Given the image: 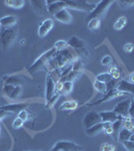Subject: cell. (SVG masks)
I'll use <instances>...</instances> for the list:
<instances>
[{"instance_id":"6da1fadb","label":"cell","mask_w":134,"mask_h":151,"mask_svg":"<svg viewBox=\"0 0 134 151\" xmlns=\"http://www.w3.org/2000/svg\"><path fill=\"white\" fill-rule=\"evenodd\" d=\"M56 55V48H52V50H48L45 53H43L40 58H37L34 64L31 65L30 69H29V72L30 73H35V72H39L45 67V65L47 64L48 62L51 60L52 58H54V55Z\"/></svg>"},{"instance_id":"7a4b0ae2","label":"cell","mask_w":134,"mask_h":151,"mask_svg":"<svg viewBox=\"0 0 134 151\" xmlns=\"http://www.w3.org/2000/svg\"><path fill=\"white\" fill-rule=\"evenodd\" d=\"M112 3H113V1H111V0H102V1H100L94 7L93 10L89 13L88 17H87V20L89 21L94 18L100 19V17L102 15H104V13L107 11V9L109 8V6H110Z\"/></svg>"},{"instance_id":"3957f363","label":"cell","mask_w":134,"mask_h":151,"mask_svg":"<svg viewBox=\"0 0 134 151\" xmlns=\"http://www.w3.org/2000/svg\"><path fill=\"white\" fill-rule=\"evenodd\" d=\"M16 38V30L13 28L2 29L0 35V43L3 48H8L14 42Z\"/></svg>"},{"instance_id":"277c9868","label":"cell","mask_w":134,"mask_h":151,"mask_svg":"<svg viewBox=\"0 0 134 151\" xmlns=\"http://www.w3.org/2000/svg\"><path fill=\"white\" fill-rule=\"evenodd\" d=\"M82 147L70 141H59L50 151H81Z\"/></svg>"},{"instance_id":"5b68a950","label":"cell","mask_w":134,"mask_h":151,"mask_svg":"<svg viewBox=\"0 0 134 151\" xmlns=\"http://www.w3.org/2000/svg\"><path fill=\"white\" fill-rule=\"evenodd\" d=\"M67 4V7L72 9H77V10H82L86 12H91L94 9L92 4L87 3V1L83 0H69V1H65Z\"/></svg>"},{"instance_id":"8992f818","label":"cell","mask_w":134,"mask_h":151,"mask_svg":"<svg viewBox=\"0 0 134 151\" xmlns=\"http://www.w3.org/2000/svg\"><path fill=\"white\" fill-rule=\"evenodd\" d=\"M131 100L130 98L121 101L116 105L115 108L113 109V112L116 113L117 115L123 117V118H127L129 117V108H130V104H131Z\"/></svg>"},{"instance_id":"52a82bcc","label":"cell","mask_w":134,"mask_h":151,"mask_svg":"<svg viewBox=\"0 0 134 151\" xmlns=\"http://www.w3.org/2000/svg\"><path fill=\"white\" fill-rule=\"evenodd\" d=\"M98 123H101V117L99 113H96V112H89L83 119V125L86 129L92 127Z\"/></svg>"},{"instance_id":"ba28073f","label":"cell","mask_w":134,"mask_h":151,"mask_svg":"<svg viewBox=\"0 0 134 151\" xmlns=\"http://www.w3.org/2000/svg\"><path fill=\"white\" fill-rule=\"evenodd\" d=\"M125 95H127V93H123V92H120V91H118L117 89L111 90V91L107 92L105 95H103V98H102L101 100H98V101H96L93 104H89V106H94V105L102 104V103H104V102L110 101V100L118 98V97H120V96H125Z\"/></svg>"},{"instance_id":"9c48e42d","label":"cell","mask_w":134,"mask_h":151,"mask_svg":"<svg viewBox=\"0 0 134 151\" xmlns=\"http://www.w3.org/2000/svg\"><path fill=\"white\" fill-rule=\"evenodd\" d=\"M28 103H16V104H10V105H5V106L0 107V110L8 112V113H16L19 114L21 111L26 110V108L28 107Z\"/></svg>"},{"instance_id":"30bf717a","label":"cell","mask_w":134,"mask_h":151,"mask_svg":"<svg viewBox=\"0 0 134 151\" xmlns=\"http://www.w3.org/2000/svg\"><path fill=\"white\" fill-rule=\"evenodd\" d=\"M67 43L70 47L74 48V50L78 52V55H81V53L83 52V50L84 52H86V48H85V42L82 40H80V38L76 37V36H72V37H70V40L67 41Z\"/></svg>"},{"instance_id":"8fae6325","label":"cell","mask_w":134,"mask_h":151,"mask_svg":"<svg viewBox=\"0 0 134 151\" xmlns=\"http://www.w3.org/2000/svg\"><path fill=\"white\" fill-rule=\"evenodd\" d=\"M99 115H100V117H101V122L114 123L115 121H117L119 118H121V116L117 115V114L114 113L113 111L99 112Z\"/></svg>"},{"instance_id":"7c38bea8","label":"cell","mask_w":134,"mask_h":151,"mask_svg":"<svg viewBox=\"0 0 134 151\" xmlns=\"http://www.w3.org/2000/svg\"><path fill=\"white\" fill-rule=\"evenodd\" d=\"M17 22V18L14 15H8L0 18V24H1V30L2 29H8L12 28Z\"/></svg>"},{"instance_id":"4fadbf2b","label":"cell","mask_w":134,"mask_h":151,"mask_svg":"<svg viewBox=\"0 0 134 151\" xmlns=\"http://www.w3.org/2000/svg\"><path fill=\"white\" fill-rule=\"evenodd\" d=\"M67 8V4L65 1H55L48 5V13L55 15L57 12H59L62 9Z\"/></svg>"},{"instance_id":"5bb4252c","label":"cell","mask_w":134,"mask_h":151,"mask_svg":"<svg viewBox=\"0 0 134 151\" xmlns=\"http://www.w3.org/2000/svg\"><path fill=\"white\" fill-rule=\"evenodd\" d=\"M116 89L120 92H123V93H127V94L131 93V94L134 95V84H132V83H130V82L125 81V80H121V81H119Z\"/></svg>"},{"instance_id":"9a60e30c","label":"cell","mask_w":134,"mask_h":151,"mask_svg":"<svg viewBox=\"0 0 134 151\" xmlns=\"http://www.w3.org/2000/svg\"><path fill=\"white\" fill-rule=\"evenodd\" d=\"M53 27V20L50 18H47L43 21V23L40 25L39 30H38V35L40 37H44L48 32L52 29Z\"/></svg>"},{"instance_id":"2e32d148","label":"cell","mask_w":134,"mask_h":151,"mask_svg":"<svg viewBox=\"0 0 134 151\" xmlns=\"http://www.w3.org/2000/svg\"><path fill=\"white\" fill-rule=\"evenodd\" d=\"M55 94V83L53 81V78L48 76L46 80V101H49Z\"/></svg>"},{"instance_id":"e0dca14e","label":"cell","mask_w":134,"mask_h":151,"mask_svg":"<svg viewBox=\"0 0 134 151\" xmlns=\"http://www.w3.org/2000/svg\"><path fill=\"white\" fill-rule=\"evenodd\" d=\"M54 17L57 19V20H59L60 22H63V23H71V21H72L71 14L69 13V11H68L66 8L57 12L54 15Z\"/></svg>"},{"instance_id":"ac0fdd59","label":"cell","mask_w":134,"mask_h":151,"mask_svg":"<svg viewBox=\"0 0 134 151\" xmlns=\"http://www.w3.org/2000/svg\"><path fill=\"white\" fill-rule=\"evenodd\" d=\"M23 84H24V79L21 76L14 75L4 79V85H11V86L17 87V86H21Z\"/></svg>"},{"instance_id":"d6986e66","label":"cell","mask_w":134,"mask_h":151,"mask_svg":"<svg viewBox=\"0 0 134 151\" xmlns=\"http://www.w3.org/2000/svg\"><path fill=\"white\" fill-rule=\"evenodd\" d=\"M31 4L36 11H38L43 15H45L44 13H48V6L46 1H31Z\"/></svg>"},{"instance_id":"ffe728a7","label":"cell","mask_w":134,"mask_h":151,"mask_svg":"<svg viewBox=\"0 0 134 151\" xmlns=\"http://www.w3.org/2000/svg\"><path fill=\"white\" fill-rule=\"evenodd\" d=\"M103 131V123H98L96 125L92 126L88 129H86V134L88 136H96L97 134H99L100 132Z\"/></svg>"},{"instance_id":"44dd1931","label":"cell","mask_w":134,"mask_h":151,"mask_svg":"<svg viewBox=\"0 0 134 151\" xmlns=\"http://www.w3.org/2000/svg\"><path fill=\"white\" fill-rule=\"evenodd\" d=\"M123 117L119 118L117 121H115L114 123H112V129H113V134H114V137L115 139L117 140L118 139V134L120 132V130L122 129L123 127Z\"/></svg>"},{"instance_id":"7402d4cb","label":"cell","mask_w":134,"mask_h":151,"mask_svg":"<svg viewBox=\"0 0 134 151\" xmlns=\"http://www.w3.org/2000/svg\"><path fill=\"white\" fill-rule=\"evenodd\" d=\"M78 107V103L76 101H66L60 106L61 111H69V110H75Z\"/></svg>"},{"instance_id":"603a6c76","label":"cell","mask_w":134,"mask_h":151,"mask_svg":"<svg viewBox=\"0 0 134 151\" xmlns=\"http://www.w3.org/2000/svg\"><path fill=\"white\" fill-rule=\"evenodd\" d=\"M132 131H129L127 129L125 128H122L120 130V132L118 134V141H120V142H123V141H127L130 139L131 135H132Z\"/></svg>"},{"instance_id":"cb8c5ba5","label":"cell","mask_w":134,"mask_h":151,"mask_svg":"<svg viewBox=\"0 0 134 151\" xmlns=\"http://www.w3.org/2000/svg\"><path fill=\"white\" fill-rule=\"evenodd\" d=\"M5 4L8 7H12V8H21L24 5L23 0H6Z\"/></svg>"},{"instance_id":"d4e9b609","label":"cell","mask_w":134,"mask_h":151,"mask_svg":"<svg viewBox=\"0 0 134 151\" xmlns=\"http://www.w3.org/2000/svg\"><path fill=\"white\" fill-rule=\"evenodd\" d=\"M126 23H127V18L125 16H121V17L117 19V21L114 24V28H115V30H121V29L125 27Z\"/></svg>"},{"instance_id":"484cf974","label":"cell","mask_w":134,"mask_h":151,"mask_svg":"<svg viewBox=\"0 0 134 151\" xmlns=\"http://www.w3.org/2000/svg\"><path fill=\"white\" fill-rule=\"evenodd\" d=\"M100 19L99 18H94V19H91V20L88 21V25H87V27L90 30H97V29L100 28Z\"/></svg>"},{"instance_id":"4316f807","label":"cell","mask_w":134,"mask_h":151,"mask_svg":"<svg viewBox=\"0 0 134 151\" xmlns=\"http://www.w3.org/2000/svg\"><path fill=\"white\" fill-rule=\"evenodd\" d=\"M111 80H112V77L110 76L109 73H103V74L96 76V81L104 83V84H107V83L110 82Z\"/></svg>"},{"instance_id":"83f0119b","label":"cell","mask_w":134,"mask_h":151,"mask_svg":"<svg viewBox=\"0 0 134 151\" xmlns=\"http://www.w3.org/2000/svg\"><path fill=\"white\" fill-rule=\"evenodd\" d=\"M94 88L99 92V93H101L102 95H105L107 93L106 84H104V83H101V82H99V81H95Z\"/></svg>"},{"instance_id":"f1b7e54d","label":"cell","mask_w":134,"mask_h":151,"mask_svg":"<svg viewBox=\"0 0 134 151\" xmlns=\"http://www.w3.org/2000/svg\"><path fill=\"white\" fill-rule=\"evenodd\" d=\"M109 74L112 77V79H115V80H119L121 77V72L115 67H111L109 69Z\"/></svg>"},{"instance_id":"f546056e","label":"cell","mask_w":134,"mask_h":151,"mask_svg":"<svg viewBox=\"0 0 134 151\" xmlns=\"http://www.w3.org/2000/svg\"><path fill=\"white\" fill-rule=\"evenodd\" d=\"M54 47L56 48V50L61 52V50H66L68 47V43H67V41H65V40H59V41H56Z\"/></svg>"},{"instance_id":"4dcf8cb0","label":"cell","mask_w":134,"mask_h":151,"mask_svg":"<svg viewBox=\"0 0 134 151\" xmlns=\"http://www.w3.org/2000/svg\"><path fill=\"white\" fill-rule=\"evenodd\" d=\"M73 89V83L72 82H69V81H66L63 83V90H62V93L64 94H70L71 93Z\"/></svg>"},{"instance_id":"1f68e13d","label":"cell","mask_w":134,"mask_h":151,"mask_svg":"<svg viewBox=\"0 0 134 151\" xmlns=\"http://www.w3.org/2000/svg\"><path fill=\"white\" fill-rule=\"evenodd\" d=\"M21 91H22V88H21V86H17L14 88V90L12 91V93L10 95V97H9V99L11 100H15L18 98L19 96H20L21 94Z\"/></svg>"},{"instance_id":"d6a6232c","label":"cell","mask_w":134,"mask_h":151,"mask_svg":"<svg viewBox=\"0 0 134 151\" xmlns=\"http://www.w3.org/2000/svg\"><path fill=\"white\" fill-rule=\"evenodd\" d=\"M118 83H119V80H115V79H112L110 82L107 83V84H106V90H107V92L111 91V90L116 89V87H117Z\"/></svg>"},{"instance_id":"836d02e7","label":"cell","mask_w":134,"mask_h":151,"mask_svg":"<svg viewBox=\"0 0 134 151\" xmlns=\"http://www.w3.org/2000/svg\"><path fill=\"white\" fill-rule=\"evenodd\" d=\"M18 117L20 119H22L23 121H27L29 120V119H32L33 118V116L31 115L30 113L27 111V110H23V111H21L20 113L18 114Z\"/></svg>"},{"instance_id":"e575fe53","label":"cell","mask_w":134,"mask_h":151,"mask_svg":"<svg viewBox=\"0 0 134 151\" xmlns=\"http://www.w3.org/2000/svg\"><path fill=\"white\" fill-rule=\"evenodd\" d=\"M125 120H123V128L127 129V130L129 131H133L134 130V125L133 123L131 122V120L129 119V117H127V118H124Z\"/></svg>"},{"instance_id":"d590c367","label":"cell","mask_w":134,"mask_h":151,"mask_svg":"<svg viewBox=\"0 0 134 151\" xmlns=\"http://www.w3.org/2000/svg\"><path fill=\"white\" fill-rule=\"evenodd\" d=\"M59 96H60L59 94H54V95H53L52 98H51L49 101L47 102V104H46V108H48V109L52 108V107L55 105L56 101H57V100L59 99Z\"/></svg>"},{"instance_id":"8d00e7d4","label":"cell","mask_w":134,"mask_h":151,"mask_svg":"<svg viewBox=\"0 0 134 151\" xmlns=\"http://www.w3.org/2000/svg\"><path fill=\"white\" fill-rule=\"evenodd\" d=\"M14 86H11V85H4V88H3V91H4V93H5V95L7 97H10V95L12 93V91L14 90Z\"/></svg>"},{"instance_id":"74e56055","label":"cell","mask_w":134,"mask_h":151,"mask_svg":"<svg viewBox=\"0 0 134 151\" xmlns=\"http://www.w3.org/2000/svg\"><path fill=\"white\" fill-rule=\"evenodd\" d=\"M23 123H24V121L22 120V119H20L19 117H17L15 120L13 121V124H12V126H13V128L18 129V128H20V127H22Z\"/></svg>"},{"instance_id":"f35d334b","label":"cell","mask_w":134,"mask_h":151,"mask_svg":"<svg viewBox=\"0 0 134 151\" xmlns=\"http://www.w3.org/2000/svg\"><path fill=\"white\" fill-rule=\"evenodd\" d=\"M122 144L125 146V148L127 149L128 151H134V143L131 142L130 140H127V141H123Z\"/></svg>"},{"instance_id":"ab89813d","label":"cell","mask_w":134,"mask_h":151,"mask_svg":"<svg viewBox=\"0 0 134 151\" xmlns=\"http://www.w3.org/2000/svg\"><path fill=\"white\" fill-rule=\"evenodd\" d=\"M101 63H102V65H105V67H108V65H110L111 63H112L111 55H105V57L102 58V62Z\"/></svg>"},{"instance_id":"60d3db41","label":"cell","mask_w":134,"mask_h":151,"mask_svg":"<svg viewBox=\"0 0 134 151\" xmlns=\"http://www.w3.org/2000/svg\"><path fill=\"white\" fill-rule=\"evenodd\" d=\"M133 50H134L133 43H126V45H124V50H125L127 53H131L133 52Z\"/></svg>"},{"instance_id":"b9f144b4","label":"cell","mask_w":134,"mask_h":151,"mask_svg":"<svg viewBox=\"0 0 134 151\" xmlns=\"http://www.w3.org/2000/svg\"><path fill=\"white\" fill-rule=\"evenodd\" d=\"M114 149H115V147L109 143H105L102 145V151H113Z\"/></svg>"},{"instance_id":"7bdbcfd3","label":"cell","mask_w":134,"mask_h":151,"mask_svg":"<svg viewBox=\"0 0 134 151\" xmlns=\"http://www.w3.org/2000/svg\"><path fill=\"white\" fill-rule=\"evenodd\" d=\"M62 90H63V83L61 82H58L57 84H55V92H56V94H60L62 92Z\"/></svg>"},{"instance_id":"ee69618b","label":"cell","mask_w":134,"mask_h":151,"mask_svg":"<svg viewBox=\"0 0 134 151\" xmlns=\"http://www.w3.org/2000/svg\"><path fill=\"white\" fill-rule=\"evenodd\" d=\"M118 3L122 5L121 7H129L134 4V0H132V1H118Z\"/></svg>"},{"instance_id":"f6af8a7d","label":"cell","mask_w":134,"mask_h":151,"mask_svg":"<svg viewBox=\"0 0 134 151\" xmlns=\"http://www.w3.org/2000/svg\"><path fill=\"white\" fill-rule=\"evenodd\" d=\"M129 117L134 119V101L133 99L131 100V104H130V108H129Z\"/></svg>"},{"instance_id":"bcb514c9","label":"cell","mask_w":134,"mask_h":151,"mask_svg":"<svg viewBox=\"0 0 134 151\" xmlns=\"http://www.w3.org/2000/svg\"><path fill=\"white\" fill-rule=\"evenodd\" d=\"M9 114H10V113H8V112L0 110V120H1V119H3V118H5V117H7V116H9Z\"/></svg>"},{"instance_id":"7dc6e473","label":"cell","mask_w":134,"mask_h":151,"mask_svg":"<svg viewBox=\"0 0 134 151\" xmlns=\"http://www.w3.org/2000/svg\"><path fill=\"white\" fill-rule=\"evenodd\" d=\"M129 79H130V83L134 84V73H133V74H131V76H130V78H129Z\"/></svg>"},{"instance_id":"c3c4849f","label":"cell","mask_w":134,"mask_h":151,"mask_svg":"<svg viewBox=\"0 0 134 151\" xmlns=\"http://www.w3.org/2000/svg\"><path fill=\"white\" fill-rule=\"evenodd\" d=\"M131 141V142H133L134 143V134H132V135H131V137H130V139H129Z\"/></svg>"},{"instance_id":"681fc988","label":"cell","mask_w":134,"mask_h":151,"mask_svg":"<svg viewBox=\"0 0 134 151\" xmlns=\"http://www.w3.org/2000/svg\"><path fill=\"white\" fill-rule=\"evenodd\" d=\"M0 35H1V24H0Z\"/></svg>"},{"instance_id":"f907efd6","label":"cell","mask_w":134,"mask_h":151,"mask_svg":"<svg viewBox=\"0 0 134 151\" xmlns=\"http://www.w3.org/2000/svg\"><path fill=\"white\" fill-rule=\"evenodd\" d=\"M24 151H29V150H24Z\"/></svg>"},{"instance_id":"816d5d0a","label":"cell","mask_w":134,"mask_h":151,"mask_svg":"<svg viewBox=\"0 0 134 151\" xmlns=\"http://www.w3.org/2000/svg\"><path fill=\"white\" fill-rule=\"evenodd\" d=\"M0 131H1V128H0Z\"/></svg>"},{"instance_id":"f5cc1de1","label":"cell","mask_w":134,"mask_h":151,"mask_svg":"<svg viewBox=\"0 0 134 151\" xmlns=\"http://www.w3.org/2000/svg\"><path fill=\"white\" fill-rule=\"evenodd\" d=\"M133 101H134V98H133Z\"/></svg>"}]
</instances>
